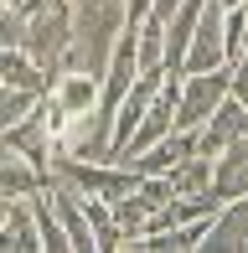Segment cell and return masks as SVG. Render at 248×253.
<instances>
[{
    "instance_id": "d6986e66",
    "label": "cell",
    "mask_w": 248,
    "mask_h": 253,
    "mask_svg": "<svg viewBox=\"0 0 248 253\" xmlns=\"http://www.w3.org/2000/svg\"><path fill=\"white\" fill-rule=\"evenodd\" d=\"M47 5H73V0H26V10H47Z\"/></svg>"
},
{
    "instance_id": "9c48e42d",
    "label": "cell",
    "mask_w": 248,
    "mask_h": 253,
    "mask_svg": "<svg viewBox=\"0 0 248 253\" xmlns=\"http://www.w3.org/2000/svg\"><path fill=\"white\" fill-rule=\"evenodd\" d=\"M186 155H197V129H171L165 140L145 145L140 155H129V166L140 170V176H165V170H176Z\"/></svg>"
},
{
    "instance_id": "5b68a950",
    "label": "cell",
    "mask_w": 248,
    "mask_h": 253,
    "mask_svg": "<svg viewBox=\"0 0 248 253\" xmlns=\"http://www.w3.org/2000/svg\"><path fill=\"white\" fill-rule=\"evenodd\" d=\"M165 78H171V67H150V73H140V78H134V88L124 93L119 114H114V150H119V160H124V145H129V134L140 129V119L150 114L155 93L165 88Z\"/></svg>"
},
{
    "instance_id": "7a4b0ae2",
    "label": "cell",
    "mask_w": 248,
    "mask_h": 253,
    "mask_svg": "<svg viewBox=\"0 0 248 253\" xmlns=\"http://www.w3.org/2000/svg\"><path fill=\"white\" fill-rule=\"evenodd\" d=\"M233 93V67H212V73H181V93H176V124L202 129L222 98Z\"/></svg>"
},
{
    "instance_id": "44dd1931",
    "label": "cell",
    "mask_w": 248,
    "mask_h": 253,
    "mask_svg": "<svg viewBox=\"0 0 248 253\" xmlns=\"http://www.w3.org/2000/svg\"><path fill=\"white\" fill-rule=\"evenodd\" d=\"M217 5H222V10H238V5H243V0H217Z\"/></svg>"
},
{
    "instance_id": "6da1fadb",
    "label": "cell",
    "mask_w": 248,
    "mask_h": 253,
    "mask_svg": "<svg viewBox=\"0 0 248 253\" xmlns=\"http://www.w3.org/2000/svg\"><path fill=\"white\" fill-rule=\"evenodd\" d=\"M73 47V5H47V10H26V52L37 57L47 73H57Z\"/></svg>"
},
{
    "instance_id": "4fadbf2b",
    "label": "cell",
    "mask_w": 248,
    "mask_h": 253,
    "mask_svg": "<svg viewBox=\"0 0 248 253\" xmlns=\"http://www.w3.org/2000/svg\"><path fill=\"white\" fill-rule=\"evenodd\" d=\"M0 83H16V88H31V93H47L52 88V73L37 62L26 47H0Z\"/></svg>"
},
{
    "instance_id": "e0dca14e",
    "label": "cell",
    "mask_w": 248,
    "mask_h": 253,
    "mask_svg": "<svg viewBox=\"0 0 248 253\" xmlns=\"http://www.w3.org/2000/svg\"><path fill=\"white\" fill-rule=\"evenodd\" d=\"M228 67H233V98L248 109V52H243V57H233Z\"/></svg>"
},
{
    "instance_id": "ffe728a7",
    "label": "cell",
    "mask_w": 248,
    "mask_h": 253,
    "mask_svg": "<svg viewBox=\"0 0 248 253\" xmlns=\"http://www.w3.org/2000/svg\"><path fill=\"white\" fill-rule=\"evenodd\" d=\"M5 217H10V197L0 191V222H5Z\"/></svg>"
},
{
    "instance_id": "603a6c76",
    "label": "cell",
    "mask_w": 248,
    "mask_h": 253,
    "mask_svg": "<svg viewBox=\"0 0 248 253\" xmlns=\"http://www.w3.org/2000/svg\"><path fill=\"white\" fill-rule=\"evenodd\" d=\"M0 5H26V0H0Z\"/></svg>"
},
{
    "instance_id": "8992f818",
    "label": "cell",
    "mask_w": 248,
    "mask_h": 253,
    "mask_svg": "<svg viewBox=\"0 0 248 253\" xmlns=\"http://www.w3.org/2000/svg\"><path fill=\"white\" fill-rule=\"evenodd\" d=\"M176 93H181V73H171V78H165V88L155 93L150 114H145V119H140V129L129 134V145H124V166H129V155H140L145 145H155V140H165L171 129H181V124H176Z\"/></svg>"
},
{
    "instance_id": "ac0fdd59",
    "label": "cell",
    "mask_w": 248,
    "mask_h": 253,
    "mask_svg": "<svg viewBox=\"0 0 248 253\" xmlns=\"http://www.w3.org/2000/svg\"><path fill=\"white\" fill-rule=\"evenodd\" d=\"M150 5H155V0H129V21H140V16H150Z\"/></svg>"
},
{
    "instance_id": "5bb4252c",
    "label": "cell",
    "mask_w": 248,
    "mask_h": 253,
    "mask_svg": "<svg viewBox=\"0 0 248 253\" xmlns=\"http://www.w3.org/2000/svg\"><path fill=\"white\" fill-rule=\"evenodd\" d=\"M31 212H37V227H41V243H47V253H73V238H67V227H62L57 207H52V197H47V186L31 197Z\"/></svg>"
},
{
    "instance_id": "3957f363",
    "label": "cell",
    "mask_w": 248,
    "mask_h": 253,
    "mask_svg": "<svg viewBox=\"0 0 248 253\" xmlns=\"http://www.w3.org/2000/svg\"><path fill=\"white\" fill-rule=\"evenodd\" d=\"M47 197L57 207L67 238H73V253H98V238H93V222H88V191H78L67 176L47 170Z\"/></svg>"
},
{
    "instance_id": "30bf717a",
    "label": "cell",
    "mask_w": 248,
    "mask_h": 253,
    "mask_svg": "<svg viewBox=\"0 0 248 253\" xmlns=\"http://www.w3.org/2000/svg\"><path fill=\"white\" fill-rule=\"evenodd\" d=\"M0 134H5V145H10V150H16V155L37 160L41 170L52 166V150H57V140H52L47 119H41V103H37V109H31L26 119H21V124H10V129H0Z\"/></svg>"
},
{
    "instance_id": "7c38bea8",
    "label": "cell",
    "mask_w": 248,
    "mask_h": 253,
    "mask_svg": "<svg viewBox=\"0 0 248 253\" xmlns=\"http://www.w3.org/2000/svg\"><path fill=\"white\" fill-rule=\"evenodd\" d=\"M212 191H217L222 202L248 197V134H243L238 145H228V150L212 160Z\"/></svg>"
},
{
    "instance_id": "277c9868",
    "label": "cell",
    "mask_w": 248,
    "mask_h": 253,
    "mask_svg": "<svg viewBox=\"0 0 248 253\" xmlns=\"http://www.w3.org/2000/svg\"><path fill=\"white\" fill-rule=\"evenodd\" d=\"M47 98L57 103L67 119H83V114H93L98 103H104V73H88V67H62V73H52Z\"/></svg>"
},
{
    "instance_id": "2e32d148",
    "label": "cell",
    "mask_w": 248,
    "mask_h": 253,
    "mask_svg": "<svg viewBox=\"0 0 248 253\" xmlns=\"http://www.w3.org/2000/svg\"><path fill=\"white\" fill-rule=\"evenodd\" d=\"M0 47H26V5H0Z\"/></svg>"
},
{
    "instance_id": "8fae6325",
    "label": "cell",
    "mask_w": 248,
    "mask_h": 253,
    "mask_svg": "<svg viewBox=\"0 0 248 253\" xmlns=\"http://www.w3.org/2000/svg\"><path fill=\"white\" fill-rule=\"evenodd\" d=\"M41 227H37V212H31V197L10 202V217L0 222V253H41Z\"/></svg>"
},
{
    "instance_id": "7402d4cb",
    "label": "cell",
    "mask_w": 248,
    "mask_h": 253,
    "mask_svg": "<svg viewBox=\"0 0 248 253\" xmlns=\"http://www.w3.org/2000/svg\"><path fill=\"white\" fill-rule=\"evenodd\" d=\"M0 155H10V145H5V134H0Z\"/></svg>"
},
{
    "instance_id": "52a82bcc",
    "label": "cell",
    "mask_w": 248,
    "mask_h": 253,
    "mask_svg": "<svg viewBox=\"0 0 248 253\" xmlns=\"http://www.w3.org/2000/svg\"><path fill=\"white\" fill-rule=\"evenodd\" d=\"M243 134H248V109H243V103L228 93V98L217 103V109H212V119L202 124V129H197V150L217 160L222 150H228V145H238Z\"/></svg>"
},
{
    "instance_id": "ba28073f",
    "label": "cell",
    "mask_w": 248,
    "mask_h": 253,
    "mask_svg": "<svg viewBox=\"0 0 248 253\" xmlns=\"http://www.w3.org/2000/svg\"><path fill=\"white\" fill-rule=\"evenodd\" d=\"M202 253H248V197L222 202V212L207 222Z\"/></svg>"
},
{
    "instance_id": "9a60e30c",
    "label": "cell",
    "mask_w": 248,
    "mask_h": 253,
    "mask_svg": "<svg viewBox=\"0 0 248 253\" xmlns=\"http://www.w3.org/2000/svg\"><path fill=\"white\" fill-rule=\"evenodd\" d=\"M41 103V93H31V88H16V83H0V129H10V124H21L31 109Z\"/></svg>"
}]
</instances>
